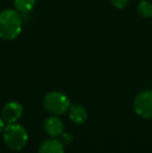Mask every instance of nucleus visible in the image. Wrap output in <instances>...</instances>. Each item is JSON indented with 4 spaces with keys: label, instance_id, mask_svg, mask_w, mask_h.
Here are the masks:
<instances>
[{
    "label": "nucleus",
    "instance_id": "obj_7",
    "mask_svg": "<svg viewBox=\"0 0 152 153\" xmlns=\"http://www.w3.org/2000/svg\"><path fill=\"white\" fill-rule=\"evenodd\" d=\"M39 153H65V147L62 141L56 137H50L41 144Z\"/></svg>",
    "mask_w": 152,
    "mask_h": 153
},
{
    "label": "nucleus",
    "instance_id": "obj_1",
    "mask_svg": "<svg viewBox=\"0 0 152 153\" xmlns=\"http://www.w3.org/2000/svg\"><path fill=\"white\" fill-rule=\"evenodd\" d=\"M22 31V19L16 10H6L0 13V39L13 41L20 36Z\"/></svg>",
    "mask_w": 152,
    "mask_h": 153
},
{
    "label": "nucleus",
    "instance_id": "obj_9",
    "mask_svg": "<svg viewBox=\"0 0 152 153\" xmlns=\"http://www.w3.org/2000/svg\"><path fill=\"white\" fill-rule=\"evenodd\" d=\"M15 10L19 13H29L36 5V0H14Z\"/></svg>",
    "mask_w": 152,
    "mask_h": 153
},
{
    "label": "nucleus",
    "instance_id": "obj_10",
    "mask_svg": "<svg viewBox=\"0 0 152 153\" xmlns=\"http://www.w3.org/2000/svg\"><path fill=\"white\" fill-rule=\"evenodd\" d=\"M138 12L143 18H151L152 17V3L148 0H141L138 4Z\"/></svg>",
    "mask_w": 152,
    "mask_h": 153
},
{
    "label": "nucleus",
    "instance_id": "obj_2",
    "mask_svg": "<svg viewBox=\"0 0 152 153\" xmlns=\"http://www.w3.org/2000/svg\"><path fill=\"white\" fill-rule=\"evenodd\" d=\"M2 137L5 146L13 151L22 150L28 142V132L26 128L18 123L5 125Z\"/></svg>",
    "mask_w": 152,
    "mask_h": 153
},
{
    "label": "nucleus",
    "instance_id": "obj_12",
    "mask_svg": "<svg viewBox=\"0 0 152 153\" xmlns=\"http://www.w3.org/2000/svg\"><path fill=\"white\" fill-rule=\"evenodd\" d=\"M128 1H129V0H112V3L116 8L121 10V8H124L127 5Z\"/></svg>",
    "mask_w": 152,
    "mask_h": 153
},
{
    "label": "nucleus",
    "instance_id": "obj_3",
    "mask_svg": "<svg viewBox=\"0 0 152 153\" xmlns=\"http://www.w3.org/2000/svg\"><path fill=\"white\" fill-rule=\"evenodd\" d=\"M43 105L48 113L53 116H62L69 111L71 106L70 99L63 92L53 91L44 97Z\"/></svg>",
    "mask_w": 152,
    "mask_h": 153
},
{
    "label": "nucleus",
    "instance_id": "obj_11",
    "mask_svg": "<svg viewBox=\"0 0 152 153\" xmlns=\"http://www.w3.org/2000/svg\"><path fill=\"white\" fill-rule=\"evenodd\" d=\"M73 140H74V137H73V134L72 133H70V132H65L64 131L63 132V134H62V140L61 141L63 142V144L65 143V144H71L72 142H73Z\"/></svg>",
    "mask_w": 152,
    "mask_h": 153
},
{
    "label": "nucleus",
    "instance_id": "obj_8",
    "mask_svg": "<svg viewBox=\"0 0 152 153\" xmlns=\"http://www.w3.org/2000/svg\"><path fill=\"white\" fill-rule=\"evenodd\" d=\"M69 118L74 124H83L87 119V111L81 104H71L69 108Z\"/></svg>",
    "mask_w": 152,
    "mask_h": 153
},
{
    "label": "nucleus",
    "instance_id": "obj_6",
    "mask_svg": "<svg viewBox=\"0 0 152 153\" xmlns=\"http://www.w3.org/2000/svg\"><path fill=\"white\" fill-rule=\"evenodd\" d=\"M43 128L50 137H57L63 134L65 130V124L57 116H51L44 121Z\"/></svg>",
    "mask_w": 152,
    "mask_h": 153
},
{
    "label": "nucleus",
    "instance_id": "obj_13",
    "mask_svg": "<svg viewBox=\"0 0 152 153\" xmlns=\"http://www.w3.org/2000/svg\"><path fill=\"white\" fill-rule=\"evenodd\" d=\"M4 128H5V121L2 118H0V133L3 132Z\"/></svg>",
    "mask_w": 152,
    "mask_h": 153
},
{
    "label": "nucleus",
    "instance_id": "obj_5",
    "mask_svg": "<svg viewBox=\"0 0 152 153\" xmlns=\"http://www.w3.org/2000/svg\"><path fill=\"white\" fill-rule=\"evenodd\" d=\"M23 115V106L21 103L17 101H10L7 102L1 111V118L7 124L17 123L21 119Z\"/></svg>",
    "mask_w": 152,
    "mask_h": 153
},
{
    "label": "nucleus",
    "instance_id": "obj_4",
    "mask_svg": "<svg viewBox=\"0 0 152 153\" xmlns=\"http://www.w3.org/2000/svg\"><path fill=\"white\" fill-rule=\"evenodd\" d=\"M133 109L139 117L152 119V91L139 93L133 100Z\"/></svg>",
    "mask_w": 152,
    "mask_h": 153
}]
</instances>
